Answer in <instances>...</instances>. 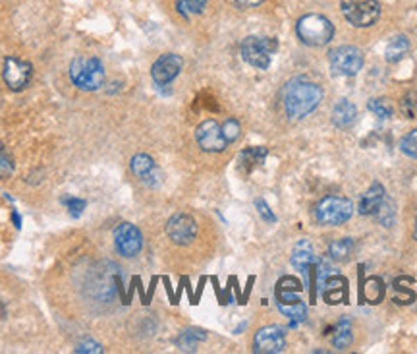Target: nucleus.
<instances>
[{
    "label": "nucleus",
    "mask_w": 417,
    "mask_h": 354,
    "mask_svg": "<svg viewBox=\"0 0 417 354\" xmlns=\"http://www.w3.org/2000/svg\"><path fill=\"white\" fill-rule=\"evenodd\" d=\"M207 6V0H176V8L184 18H191L195 14H201Z\"/></svg>",
    "instance_id": "393cba45"
},
{
    "label": "nucleus",
    "mask_w": 417,
    "mask_h": 354,
    "mask_svg": "<svg viewBox=\"0 0 417 354\" xmlns=\"http://www.w3.org/2000/svg\"><path fill=\"white\" fill-rule=\"evenodd\" d=\"M301 283L292 275H284L281 281L276 283V304L278 310L292 321H303L308 318V306L299 298Z\"/></svg>",
    "instance_id": "f03ea898"
},
{
    "label": "nucleus",
    "mask_w": 417,
    "mask_h": 354,
    "mask_svg": "<svg viewBox=\"0 0 417 354\" xmlns=\"http://www.w3.org/2000/svg\"><path fill=\"white\" fill-rule=\"evenodd\" d=\"M323 101V90L308 78H294L282 90V103L290 118H305Z\"/></svg>",
    "instance_id": "f257e3e1"
},
{
    "label": "nucleus",
    "mask_w": 417,
    "mask_h": 354,
    "mask_svg": "<svg viewBox=\"0 0 417 354\" xmlns=\"http://www.w3.org/2000/svg\"><path fill=\"white\" fill-rule=\"evenodd\" d=\"M70 80L82 91H97L105 83V66L95 56H78L70 64Z\"/></svg>",
    "instance_id": "7ed1b4c3"
},
{
    "label": "nucleus",
    "mask_w": 417,
    "mask_h": 354,
    "mask_svg": "<svg viewBox=\"0 0 417 354\" xmlns=\"http://www.w3.org/2000/svg\"><path fill=\"white\" fill-rule=\"evenodd\" d=\"M205 339H207V335H205L203 329L191 327V329H186V331L176 339V345H178V348L184 351V353H195V351H197V345H199L201 341H205Z\"/></svg>",
    "instance_id": "aec40b11"
},
{
    "label": "nucleus",
    "mask_w": 417,
    "mask_h": 354,
    "mask_svg": "<svg viewBox=\"0 0 417 354\" xmlns=\"http://www.w3.org/2000/svg\"><path fill=\"white\" fill-rule=\"evenodd\" d=\"M76 353H103V348L95 341H85V343H80L76 346Z\"/></svg>",
    "instance_id": "f704fd0d"
},
{
    "label": "nucleus",
    "mask_w": 417,
    "mask_h": 354,
    "mask_svg": "<svg viewBox=\"0 0 417 354\" xmlns=\"http://www.w3.org/2000/svg\"><path fill=\"white\" fill-rule=\"evenodd\" d=\"M276 47H278L276 39H272V37H245L244 43H242V58L254 68L267 70Z\"/></svg>",
    "instance_id": "423d86ee"
},
{
    "label": "nucleus",
    "mask_w": 417,
    "mask_h": 354,
    "mask_svg": "<svg viewBox=\"0 0 417 354\" xmlns=\"http://www.w3.org/2000/svg\"><path fill=\"white\" fill-rule=\"evenodd\" d=\"M286 346L284 329L278 326L261 327L254 339V351L259 354H278Z\"/></svg>",
    "instance_id": "9b49d317"
},
{
    "label": "nucleus",
    "mask_w": 417,
    "mask_h": 354,
    "mask_svg": "<svg viewBox=\"0 0 417 354\" xmlns=\"http://www.w3.org/2000/svg\"><path fill=\"white\" fill-rule=\"evenodd\" d=\"M132 173L136 174L137 178L141 182H145L149 186H154V178H157V165L154 161L145 153H137L134 159H132Z\"/></svg>",
    "instance_id": "dca6fc26"
},
{
    "label": "nucleus",
    "mask_w": 417,
    "mask_h": 354,
    "mask_svg": "<svg viewBox=\"0 0 417 354\" xmlns=\"http://www.w3.org/2000/svg\"><path fill=\"white\" fill-rule=\"evenodd\" d=\"M384 201V188L379 182H373L369 186V190L365 192L360 200V213L362 215H373L377 213V209L381 208V203Z\"/></svg>",
    "instance_id": "a211bd4d"
},
{
    "label": "nucleus",
    "mask_w": 417,
    "mask_h": 354,
    "mask_svg": "<svg viewBox=\"0 0 417 354\" xmlns=\"http://www.w3.org/2000/svg\"><path fill=\"white\" fill-rule=\"evenodd\" d=\"M4 82L12 91H21L28 87L29 80H31V64L26 60H19L16 56H8L4 60Z\"/></svg>",
    "instance_id": "ddd939ff"
},
{
    "label": "nucleus",
    "mask_w": 417,
    "mask_h": 354,
    "mask_svg": "<svg viewBox=\"0 0 417 354\" xmlns=\"http://www.w3.org/2000/svg\"><path fill=\"white\" fill-rule=\"evenodd\" d=\"M354 213V203L348 198H338V196H327L319 201L315 208V217L321 225H342Z\"/></svg>",
    "instance_id": "0eeeda50"
},
{
    "label": "nucleus",
    "mask_w": 417,
    "mask_h": 354,
    "mask_svg": "<svg viewBox=\"0 0 417 354\" xmlns=\"http://www.w3.org/2000/svg\"><path fill=\"white\" fill-rule=\"evenodd\" d=\"M340 10L354 28H369L381 18L379 0H340Z\"/></svg>",
    "instance_id": "39448f33"
},
{
    "label": "nucleus",
    "mask_w": 417,
    "mask_h": 354,
    "mask_svg": "<svg viewBox=\"0 0 417 354\" xmlns=\"http://www.w3.org/2000/svg\"><path fill=\"white\" fill-rule=\"evenodd\" d=\"M12 174H14V163H12V159L6 155L4 147L0 146V180H6Z\"/></svg>",
    "instance_id": "7c9ffc66"
},
{
    "label": "nucleus",
    "mask_w": 417,
    "mask_h": 354,
    "mask_svg": "<svg viewBox=\"0 0 417 354\" xmlns=\"http://www.w3.org/2000/svg\"><path fill=\"white\" fill-rule=\"evenodd\" d=\"M114 246L120 255L124 258H136L143 248V236L141 230L132 223H120L114 228Z\"/></svg>",
    "instance_id": "1a4fd4ad"
},
{
    "label": "nucleus",
    "mask_w": 417,
    "mask_h": 354,
    "mask_svg": "<svg viewBox=\"0 0 417 354\" xmlns=\"http://www.w3.org/2000/svg\"><path fill=\"white\" fill-rule=\"evenodd\" d=\"M409 51V39L406 35H396L392 37L389 45H387V51H384V58L389 62H398L404 56L408 55Z\"/></svg>",
    "instance_id": "412c9836"
},
{
    "label": "nucleus",
    "mask_w": 417,
    "mask_h": 354,
    "mask_svg": "<svg viewBox=\"0 0 417 354\" xmlns=\"http://www.w3.org/2000/svg\"><path fill=\"white\" fill-rule=\"evenodd\" d=\"M416 107H417V93L414 91H409L408 95L402 99V110H404V115L408 118L416 117Z\"/></svg>",
    "instance_id": "473e14b6"
},
{
    "label": "nucleus",
    "mask_w": 417,
    "mask_h": 354,
    "mask_svg": "<svg viewBox=\"0 0 417 354\" xmlns=\"http://www.w3.org/2000/svg\"><path fill=\"white\" fill-rule=\"evenodd\" d=\"M357 118V107L352 101L340 99L336 103L335 110H332V122L336 128H348L352 126Z\"/></svg>",
    "instance_id": "6ab92c4d"
},
{
    "label": "nucleus",
    "mask_w": 417,
    "mask_h": 354,
    "mask_svg": "<svg viewBox=\"0 0 417 354\" xmlns=\"http://www.w3.org/2000/svg\"><path fill=\"white\" fill-rule=\"evenodd\" d=\"M330 68L338 76H355L363 68V53L357 47L342 45L328 53Z\"/></svg>",
    "instance_id": "6e6552de"
},
{
    "label": "nucleus",
    "mask_w": 417,
    "mask_h": 354,
    "mask_svg": "<svg viewBox=\"0 0 417 354\" xmlns=\"http://www.w3.org/2000/svg\"><path fill=\"white\" fill-rule=\"evenodd\" d=\"M236 2L240 6H244V8H255V6H259L265 0H236Z\"/></svg>",
    "instance_id": "c9c22d12"
},
{
    "label": "nucleus",
    "mask_w": 417,
    "mask_h": 354,
    "mask_svg": "<svg viewBox=\"0 0 417 354\" xmlns=\"http://www.w3.org/2000/svg\"><path fill=\"white\" fill-rule=\"evenodd\" d=\"M321 289H323V296L328 304H340L348 300V281L340 275L327 277Z\"/></svg>",
    "instance_id": "2eb2a0df"
},
{
    "label": "nucleus",
    "mask_w": 417,
    "mask_h": 354,
    "mask_svg": "<svg viewBox=\"0 0 417 354\" xmlns=\"http://www.w3.org/2000/svg\"><path fill=\"white\" fill-rule=\"evenodd\" d=\"M315 264V252H313V246L309 240H299L296 248L292 250V265L301 273H308L309 267Z\"/></svg>",
    "instance_id": "f3484780"
},
{
    "label": "nucleus",
    "mask_w": 417,
    "mask_h": 354,
    "mask_svg": "<svg viewBox=\"0 0 417 354\" xmlns=\"http://www.w3.org/2000/svg\"><path fill=\"white\" fill-rule=\"evenodd\" d=\"M62 203L70 209V215H73V217H80L83 213V209L87 208V201L80 200V198H72V196L70 198H62Z\"/></svg>",
    "instance_id": "2f4dec72"
},
{
    "label": "nucleus",
    "mask_w": 417,
    "mask_h": 354,
    "mask_svg": "<svg viewBox=\"0 0 417 354\" xmlns=\"http://www.w3.org/2000/svg\"><path fill=\"white\" fill-rule=\"evenodd\" d=\"M195 140H197L201 149L208 151V153H220L228 146V142L222 136V128L218 126V122H215V120L201 122L195 130Z\"/></svg>",
    "instance_id": "f8f14e48"
},
{
    "label": "nucleus",
    "mask_w": 417,
    "mask_h": 354,
    "mask_svg": "<svg viewBox=\"0 0 417 354\" xmlns=\"http://www.w3.org/2000/svg\"><path fill=\"white\" fill-rule=\"evenodd\" d=\"M354 248L355 242L352 238H338V240L330 242V246H328V255L336 262H346V260H350Z\"/></svg>",
    "instance_id": "5701e85b"
},
{
    "label": "nucleus",
    "mask_w": 417,
    "mask_h": 354,
    "mask_svg": "<svg viewBox=\"0 0 417 354\" xmlns=\"http://www.w3.org/2000/svg\"><path fill=\"white\" fill-rule=\"evenodd\" d=\"M12 219H14V225H16V228H21V217H19V213L14 209L12 211Z\"/></svg>",
    "instance_id": "e433bc0d"
},
{
    "label": "nucleus",
    "mask_w": 417,
    "mask_h": 354,
    "mask_svg": "<svg viewBox=\"0 0 417 354\" xmlns=\"http://www.w3.org/2000/svg\"><path fill=\"white\" fill-rule=\"evenodd\" d=\"M367 109L379 118L392 117V105L389 103V99H371L367 103Z\"/></svg>",
    "instance_id": "bb28decb"
},
{
    "label": "nucleus",
    "mask_w": 417,
    "mask_h": 354,
    "mask_svg": "<svg viewBox=\"0 0 417 354\" xmlns=\"http://www.w3.org/2000/svg\"><path fill=\"white\" fill-rule=\"evenodd\" d=\"M416 238H417V223H416Z\"/></svg>",
    "instance_id": "4c0bfd02"
},
{
    "label": "nucleus",
    "mask_w": 417,
    "mask_h": 354,
    "mask_svg": "<svg viewBox=\"0 0 417 354\" xmlns=\"http://www.w3.org/2000/svg\"><path fill=\"white\" fill-rule=\"evenodd\" d=\"M265 157H267V147H249L242 153V161L251 167V165L263 163Z\"/></svg>",
    "instance_id": "c85d7f7f"
},
{
    "label": "nucleus",
    "mask_w": 417,
    "mask_h": 354,
    "mask_svg": "<svg viewBox=\"0 0 417 354\" xmlns=\"http://www.w3.org/2000/svg\"><path fill=\"white\" fill-rule=\"evenodd\" d=\"M181 66H184V60L181 56L174 55V53H166L163 55L157 62L153 64L151 68V78L157 85H168V83L176 80V76L180 74Z\"/></svg>",
    "instance_id": "4468645a"
},
{
    "label": "nucleus",
    "mask_w": 417,
    "mask_h": 354,
    "mask_svg": "<svg viewBox=\"0 0 417 354\" xmlns=\"http://www.w3.org/2000/svg\"><path fill=\"white\" fill-rule=\"evenodd\" d=\"M222 136H224V140H227L228 144H232V142H236L238 137H240V122L238 120H234V118H228L227 122L222 124Z\"/></svg>",
    "instance_id": "c756f323"
},
{
    "label": "nucleus",
    "mask_w": 417,
    "mask_h": 354,
    "mask_svg": "<svg viewBox=\"0 0 417 354\" xmlns=\"http://www.w3.org/2000/svg\"><path fill=\"white\" fill-rule=\"evenodd\" d=\"M299 41L309 47H325L335 37V26L321 14H308L296 24Z\"/></svg>",
    "instance_id": "20e7f679"
},
{
    "label": "nucleus",
    "mask_w": 417,
    "mask_h": 354,
    "mask_svg": "<svg viewBox=\"0 0 417 354\" xmlns=\"http://www.w3.org/2000/svg\"><path fill=\"white\" fill-rule=\"evenodd\" d=\"M354 341V329H352V321L348 318H342L338 321V326L335 329V335H332V345L336 348H346V346L352 345Z\"/></svg>",
    "instance_id": "4be33fe9"
},
{
    "label": "nucleus",
    "mask_w": 417,
    "mask_h": 354,
    "mask_svg": "<svg viewBox=\"0 0 417 354\" xmlns=\"http://www.w3.org/2000/svg\"><path fill=\"white\" fill-rule=\"evenodd\" d=\"M255 205H257V211H259V215H261L265 221H269V223H274V221H276V217H274V213L271 211V208L267 205V201L257 200L255 201Z\"/></svg>",
    "instance_id": "72a5a7b5"
},
{
    "label": "nucleus",
    "mask_w": 417,
    "mask_h": 354,
    "mask_svg": "<svg viewBox=\"0 0 417 354\" xmlns=\"http://www.w3.org/2000/svg\"><path fill=\"white\" fill-rule=\"evenodd\" d=\"M166 235L174 244L188 246L197 236V221L188 213H176L166 223Z\"/></svg>",
    "instance_id": "9d476101"
},
{
    "label": "nucleus",
    "mask_w": 417,
    "mask_h": 354,
    "mask_svg": "<svg viewBox=\"0 0 417 354\" xmlns=\"http://www.w3.org/2000/svg\"><path fill=\"white\" fill-rule=\"evenodd\" d=\"M377 217H379V221H381L382 227H392L394 221H396V209H394V203L384 198V201L381 203V208L377 209Z\"/></svg>",
    "instance_id": "a878e982"
},
{
    "label": "nucleus",
    "mask_w": 417,
    "mask_h": 354,
    "mask_svg": "<svg viewBox=\"0 0 417 354\" xmlns=\"http://www.w3.org/2000/svg\"><path fill=\"white\" fill-rule=\"evenodd\" d=\"M400 149H402V153L408 155L411 159H417V130H411L409 134L402 137V142H400Z\"/></svg>",
    "instance_id": "cd10ccee"
},
{
    "label": "nucleus",
    "mask_w": 417,
    "mask_h": 354,
    "mask_svg": "<svg viewBox=\"0 0 417 354\" xmlns=\"http://www.w3.org/2000/svg\"><path fill=\"white\" fill-rule=\"evenodd\" d=\"M362 294L369 304H379L384 298V283L379 277H369L367 281L363 283Z\"/></svg>",
    "instance_id": "b1692460"
}]
</instances>
